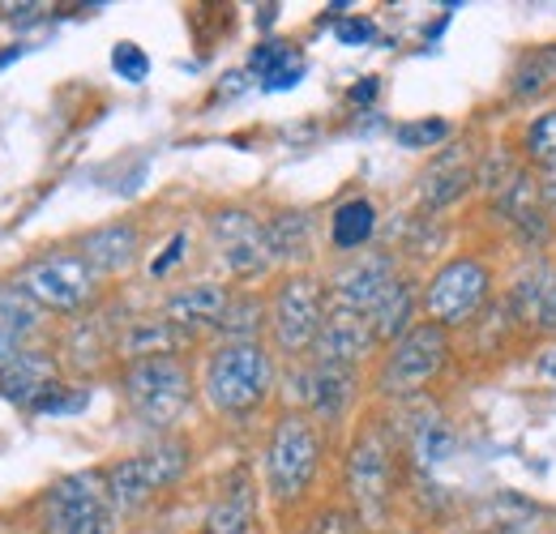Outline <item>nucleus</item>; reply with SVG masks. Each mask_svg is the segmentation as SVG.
<instances>
[{"label": "nucleus", "mask_w": 556, "mask_h": 534, "mask_svg": "<svg viewBox=\"0 0 556 534\" xmlns=\"http://www.w3.org/2000/svg\"><path fill=\"white\" fill-rule=\"evenodd\" d=\"M275 390V355L262 342H218L202 368V394L218 415H253Z\"/></svg>", "instance_id": "nucleus-1"}, {"label": "nucleus", "mask_w": 556, "mask_h": 534, "mask_svg": "<svg viewBox=\"0 0 556 534\" xmlns=\"http://www.w3.org/2000/svg\"><path fill=\"white\" fill-rule=\"evenodd\" d=\"M343 479H348V500L359 526L381 531L399 496V449H394V436L377 419L355 432Z\"/></svg>", "instance_id": "nucleus-2"}, {"label": "nucleus", "mask_w": 556, "mask_h": 534, "mask_svg": "<svg viewBox=\"0 0 556 534\" xmlns=\"http://www.w3.org/2000/svg\"><path fill=\"white\" fill-rule=\"evenodd\" d=\"M321 470V428L304 410H282L266 441V487L278 505L304 500Z\"/></svg>", "instance_id": "nucleus-3"}, {"label": "nucleus", "mask_w": 556, "mask_h": 534, "mask_svg": "<svg viewBox=\"0 0 556 534\" xmlns=\"http://www.w3.org/2000/svg\"><path fill=\"white\" fill-rule=\"evenodd\" d=\"M121 394L125 406L134 410V419L163 432L172 428L189 402H193V372L180 355H159V359H138V364H125L121 372Z\"/></svg>", "instance_id": "nucleus-4"}, {"label": "nucleus", "mask_w": 556, "mask_h": 534, "mask_svg": "<svg viewBox=\"0 0 556 534\" xmlns=\"http://www.w3.org/2000/svg\"><path fill=\"white\" fill-rule=\"evenodd\" d=\"M450 355H454L450 330H441V326H432V321H419V326H412L407 334L386 351L377 390H381L386 398H416V394H424V390L445 372Z\"/></svg>", "instance_id": "nucleus-5"}, {"label": "nucleus", "mask_w": 556, "mask_h": 534, "mask_svg": "<svg viewBox=\"0 0 556 534\" xmlns=\"http://www.w3.org/2000/svg\"><path fill=\"white\" fill-rule=\"evenodd\" d=\"M492 295V269L480 257H454L424 282V317L441 330H463L484 313Z\"/></svg>", "instance_id": "nucleus-6"}, {"label": "nucleus", "mask_w": 556, "mask_h": 534, "mask_svg": "<svg viewBox=\"0 0 556 534\" xmlns=\"http://www.w3.org/2000/svg\"><path fill=\"white\" fill-rule=\"evenodd\" d=\"M185 470H189V445L185 441H159V445L141 449L134 458H121L103 470L108 500L116 513H138L150 496L172 487Z\"/></svg>", "instance_id": "nucleus-7"}, {"label": "nucleus", "mask_w": 556, "mask_h": 534, "mask_svg": "<svg viewBox=\"0 0 556 534\" xmlns=\"http://www.w3.org/2000/svg\"><path fill=\"white\" fill-rule=\"evenodd\" d=\"M326 287L313 274H287L270 295V338L275 351L287 359L313 355V342L326 321Z\"/></svg>", "instance_id": "nucleus-8"}, {"label": "nucleus", "mask_w": 556, "mask_h": 534, "mask_svg": "<svg viewBox=\"0 0 556 534\" xmlns=\"http://www.w3.org/2000/svg\"><path fill=\"white\" fill-rule=\"evenodd\" d=\"M112 500L99 470H77L48 487L43 534H112Z\"/></svg>", "instance_id": "nucleus-9"}, {"label": "nucleus", "mask_w": 556, "mask_h": 534, "mask_svg": "<svg viewBox=\"0 0 556 534\" xmlns=\"http://www.w3.org/2000/svg\"><path fill=\"white\" fill-rule=\"evenodd\" d=\"M17 287L48 313H81L99 295V274L81 253H48L22 269Z\"/></svg>", "instance_id": "nucleus-10"}, {"label": "nucleus", "mask_w": 556, "mask_h": 534, "mask_svg": "<svg viewBox=\"0 0 556 534\" xmlns=\"http://www.w3.org/2000/svg\"><path fill=\"white\" fill-rule=\"evenodd\" d=\"M210 244H214L223 269L236 274V278H257L262 269L275 262L266 223L257 214L240 209V205H227V209L210 214Z\"/></svg>", "instance_id": "nucleus-11"}, {"label": "nucleus", "mask_w": 556, "mask_h": 534, "mask_svg": "<svg viewBox=\"0 0 556 534\" xmlns=\"http://www.w3.org/2000/svg\"><path fill=\"white\" fill-rule=\"evenodd\" d=\"M291 385H295V398L304 406V415H313L317 423H334V419L348 415V406L355 402L359 372H355V368H343V364L308 359L304 368H295Z\"/></svg>", "instance_id": "nucleus-12"}, {"label": "nucleus", "mask_w": 556, "mask_h": 534, "mask_svg": "<svg viewBox=\"0 0 556 534\" xmlns=\"http://www.w3.org/2000/svg\"><path fill=\"white\" fill-rule=\"evenodd\" d=\"M394 278H399V266H394L390 253L351 257L348 266L334 269V278H330V304L334 308H355V313H372Z\"/></svg>", "instance_id": "nucleus-13"}, {"label": "nucleus", "mask_w": 556, "mask_h": 534, "mask_svg": "<svg viewBox=\"0 0 556 534\" xmlns=\"http://www.w3.org/2000/svg\"><path fill=\"white\" fill-rule=\"evenodd\" d=\"M381 342L372 334V321L368 313H355V308H334L326 313L321 321V334L313 342V359L321 364H343V368H359Z\"/></svg>", "instance_id": "nucleus-14"}, {"label": "nucleus", "mask_w": 556, "mask_h": 534, "mask_svg": "<svg viewBox=\"0 0 556 534\" xmlns=\"http://www.w3.org/2000/svg\"><path fill=\"white\" fill-rule=\"evenodd\" d=\"M253 522H257V487L249 470L236 467L206 509L202 534H253Z\"/></svg>", "instance_id": "nucleus-15"}, {"label": "nucleus", "mask_w": 556, "mask_h": 534, "mask_svg": "<svg viewBox=\"0 0 556 534\" xmlns=\"http://www.w3.org/2000/svg\"><path fill=\"white\" fill-rule=\"evenodd\" d=\"M227 304H231V291H227V287H218V282H193V287H180V291L167 295L163 317H167L176 330L198 338L202 330H218Z\"/></svg>", "instance_id": "nucleus-16"}, {"label": "nucleus", "mask_w": 556, "mask_h": 534, "mask_svg": "<svg viewBox=\"0 0 556 534\" xmlns=\"http://www.w3.org/2000/svg\"><path fill=\"white\" fill-rule=\"evenodd\" d=\"M56 385V359L43 355V351H17L4 368H0V398L22 406V410H35L39 398Z\"/></svg>", "instance_id": "nucleus-17"}, {"label": "nucleus", "mask_w": 556, "mask_h": 534, "mask_svg": "<svg viewBox=\"0 0 556 534\" xmlns=\"http://www.w3.org/2000/svg\"><path fill=\"white\" fill-rule=\"evenodd\" d=\"M141 253V231L134 223H108L99 231H90L81 240V257L90 262V269L103 278V274H125V269L138 262Z\"/></svg>", "instance_id": "nucleus-18"}, {"label": "nucleus", "mask_w": 556, "mask_h": 534, "mask_svg": "<svg viewBox=\"0 0 556 534\" xmlns=\"http://www.w3.org/2000/svg\"><path fill=\"white\" fill-rule=\"evenodd\" d=\"M471 185H476L471 154L450 150V154H441V158L419 176V201H424V209H445V205L467 198Z\"/></svg>", "instance_id": "nucleus-19"}, {"label": "nucleus", "mask_w": 556, "mask_h": 534, "mask_svg": "<svg viewBox=\"0 0 556 534\" xmlns=\"http://www.w3.org/2000/svg\"><path fill=\"white\" fill-rule=\"evenodd\" d=\"M185 342H189V334L176 330L167 317H138V321H129V326L116 334V355H121L125 364H138V359L176 355Z\"/></svg>", "instance_id": "nucleus-20"}, {"label": "nucleus", "mask_w": 556, "mask_h": 534, "mask_svg": "<svg viewBox=\"0 0 556 534\" xmlns=\"http://www.w3.org/2000/svg\"><path fill=\"white\" fill-rule=\"evenodd\" d=\"M416 308H419V295H416V282L412 278H394L390 282V291L377 300V308L368 313V321H372V334L377 342H399V338L412 330V321H416Z\"/></svg>", "instance_id": "nucleus-21"}, {"label": "nucleus", "mask_w": 556, "mask_h": 534, "mask_svg": "<svg viewBox=\"0 0 556 534\" xmlns=\"http://www.w3.org/2000/svg\"><path fill=\"white\" fill-rule=\"evenodd\" d=\"M249 68L266 81V90H291V86H300V77H304V56H300V48L270 39V43L253 48Z\"/></svg>", "instance_id": "nucleus-22"}, {"label": "nucleus", "mask_w": 556, "mask_h": 534, "mask_svg": "<svg viewBox=\"0 0 556 534\" xmlns=\"http://www.w3.org/2000/svg\"><path fill=\"white\" fill-rule=\"evenodd\" d=\"M262 330H270V304H262V295H253V291H240V295H231L214 334L223 342H262L257 338Z\"/></svg>", "instance_id": "nucleus-23"}, {"label": "nucleus", "mask_w": 556, "mask_h": 534, "mask_svg": "<svg viewBox=\"0 0 556 534\" xmlns=\"http://www.w3.org/2000/svg\"><path fill=\"white\" fill-rule=\"evenodd\" d=\"M407 449H412V462L416 467H437V462H445L454 454V428L441 415L424 410V415L412 419V428H407Z\"/></svg>", "instance_id": "nucleus-24"}, {"label": "nucleus", "mask_w": 556, "mask_h": 534, "mask_svg": "<svg viewBox=\"0 0 556 534\" xmlns=\"http://www.w3.org/2000/svg\"><path fill=\"white\" fill-rule=\"evenodd\" d=\"M372 231H377V209H372L368 198H351L330 214V244H334L339 253L364 249V244L372 240Z\"/></svg>", "instance_id": "nucleus-25"}, {"label": "nucleus", "mask_w": 556, "mask_h": 534, "mask_svg": "<svg viewBox=\"0 0 556 534\" xmlns=\"http://www.w3.org/2000/svg\"><path fill=\"white\" fill-rule=\"evenodd\" d=\"M43 308L22 291V287H0V338L22 346V338L39 330Z\"/></svg>", "instance_id": "nucleus-26"}, {"label": "nucleus", "mask_w": 556, "mask_h": 534, "mask_svg": "<svg viewBox=\"0 0 556 534\" xmlns=\"http://www.w3.org/2000/svg\"><path fill=\"white\" fill-rule=\"evenodd\" d=\"M266 236H270V253L275 262H295L308 253V214L300 209H287L266 223Z\"/></svg>", "instance_id": "nucleus-27"}, {"label": "nucleus", "mask_w": 556, "mask_h": 534, "mask_svg": "<svg viewBox=\"0 0 556 534\" xmlns=\"http://www.w3.org/2000/svg\"><path fill=\"white\" fill-rule=\"evenodd\" d=\"M522 158L540 171H553L556 167V107L553 112H540L527 129H522Z\"/></svg>", "instance_id": "nucleus-28"}, {"label": "nucleus", "mask_w": 556, "mask_h": 534, "mask_svg": "<svg viewBox=\"0 0 556 534\" xmlns=\"http://www.w3.org/2000/svg\"><path fill=\"white\" fill-rule=\"evenodd\" d=\"M548 86H556V43L553 48H535L518 73H514V99H531V94H544Z\"/></svg>", "instance_id": "nucleus-29"}, {"label": "nucleus", "mask_w": 556, "mask_h": 534, "mask_svg": "<svg viewBox=\"0 0 556 534\" xmlns=\"http://www.w3.org/2000/svg\"><path fill=\"white\" fill-rule=\"evenodd\" d=\"M399 145H407V150H432V145H441L445 137H450V120H441V116H428V120H407V125H399Z\"/></svg>", "instance_id": "nucleus-30"}, {"label": "nucleus", "mask_w": 556, "mask_h": 534, "mask_svg": "<svg viewBox=\"0 0 556 534\" xmlns=\"http://www.w3.org/2000/svg\"><path fill=\"white\" fill-rule=\"evenodd\" d=\"M86 402H90V390L86 385H52L39 406H35V415H73V410H86Z\"/></svg>", "instance_id": "nucleus-31"}, {"label": "nucleus", "mask_w": 556, "mask_h": 534, "mask_svg": "<svg viewBox=\"0 0 556 534\" xmlns=\"http://www.w3.org/2000/svg\"><path fill=\"white\" fill-rule=\"evenodd\" d=\"M112 68H116L125 81L141 86V81L150 77V56L141 52L138 43H116V48H112Z\"/></svg>", "instance_id": "nucleus-32"}, {"label": "nucleus", "mask_w": 556, "mask_h": 534, "mask_svg": "<svg viewBox=\"0 0 556 534\" xmlns=\"http://www.w3.org/2000/svg\"><path fill=\"white\" fill-rule=\"evenodd\" d=\"M308 534H359V518L348 509H321L308 522Z\"/></svg>", "instance_id": "nucleus-33"}, {"label": "nucleus", "mask_w": 556, "mask_h": 534, "mask_svg": "<svg viewBox=\"0 0 556 534\" xmlns=\"http://www.w3.org/2000/svg\"><path fill=\"white\" fill-rule=\"evenodd\" d=\"M334 35H339L343 48H359V43H368V39L377 35V26H372L368 17H343V22L334 26Z\"/></svg>", "instance_id": "nucleus-34"}, {"label": "nucleus", "mask_w": 556, "mask_h": 534, "mask_svg": "<svg viewBox=\"0 0 556 534\" xmlns=\"http://www.w3.org/2000/svg\"><path fill=\"white\" fill-rule=\"evenodd\" d=\"M185 249H189V236H185V231H180V236H172V244H167V253H163V257H159V262L150 266V274H154V278H163L167 269H172V266H176V262H180V257H185Z\"/></svg>", "instance_id": "nucleus-35"}, {"label": "nucleus", "mask_w": 556, "mask_h": 534, "mask_svg": "<svg viewBox=\"0 0 556 534\" xmlns=\"http://www.w3.org/2000/svg\"><path fill=\"white\" fill-rule=\"evenodd\" d=\"M540 330H556V269H553V282H548V295H544V313H540Z\"/></svg>", "instance_id": "nucleus-36"}, {"label": "nucleus", "mask_w": 556, "mask_h": 534, "mask_svg": "<svg viewBox=\"0 0 556 534\" xmlns=\"http://www.w3.org/2000/svg\"><path fill=\"white\" fill-rule=\"evenodd\" d=\"M540 198H544V209L556 218V167L553 171H544V180H540Z\"/></svg>", "instance_id": "nucleus-37"}, {"label": "nucleus", "mask_w": 556, "mask_h": 534, "mask_svg": "<svg viewBox=\"0 0 556 534\" xmlns=\"http://www.w3.org/2000/svg\"><path fill=\"white\" fill-rule=\"evenodd\" d=\"M372 94H377V77H364V86H355V90H351V99H355V103H368Z\"/></svg>", "instance_id": "nucleus-38"}, {"label": "nucleus", "mask_w": 556, "mask_h": 534, "mask_svg": "<svg viewBox=\"0 0 556 534\" xmlns=\"http://www.w3.org/2000/svg\"><path fill=\"white\" fill-rule=\"evenodd\" d=\"M403 534H412V531H403Z\"/></svg>", "instance_id": "nucleus-39"}]
</instances>
